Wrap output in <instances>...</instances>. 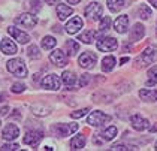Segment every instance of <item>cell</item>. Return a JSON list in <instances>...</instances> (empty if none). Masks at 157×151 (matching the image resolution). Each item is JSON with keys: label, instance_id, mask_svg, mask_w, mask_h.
Returning <instances> with one entry per match:
<instances>
[{"label": "cell", "instance_id": "1", "mask_svg": "<svg viewBox=\"0 0 157 151\" xmlns=\"http://www.w3.org/2000/svg\"><path fill=\"white\" fill-rule=\"evenodd\" d=\"M6 68H8V70L12 75L18 76V78H25L27 76V68H25L24 61L21 58H12V60H9L6 63Z\"/></svg>", "mask_w": 157, "mask_h": 151}, {"label": "cell", "instance_id": "2", "mask_svg": "<svg viewBox=\"0 0 157 151\" xmlns=\"http://www.w3.org/2000/svg\"><path fill=\"white\" fill-rule=\"evenodd\" d=\"M157 60V47L156 45H148L144 49V52L141 54V57L138 58V66H145V64H151Z\"/></svg>", "mask_w": 157, "mask_h": 151}, {"label": "cell", "instance_id": "3", "mask_svg": "<svg viewBox=\"0 0 157 151\" xmlns=\"http://www.w3.org/2000/svg\"><path fill=\"white\" fill-rule=\"evenodd\" d=\"M102 5L100 3H97V2H93V3H90L87 8H85V17H87V20H90V21H97V20H100L102 18Z\"/></svg>", "mask_w": 157, "mask_h": 151}, {"label": "cell", "instance_id": "4", "mask_svg": "<svg viewBox=\"0 0 157 151\" xmlns=\"http://www.w3.org/2000/svg\"><path fill=\"white\" fill-rule=\"evenodd\" d=\"M78 130V124L76 123H72V124H56L51 127V132L56 133L57 136H69L71 133L76 132Z\"/></svg>", "mask_w": 157, "mask_h": 151}, {"label": "cell", "instance_id": "5", "mask_svg": "<svg viewBox=\"0 0 157 151\" xmlns=\"http://www.w3.org/2000/svg\"><path fill=\"white\" fill-rule=\"evenodd\" d=\"M109 120H111V117L106 115L105 112L94 111V112H91V114L88 115V118H87V123H88V124H91V126H94V127H97V126L105 124V123H106V121H109Z\"/></svg>", "mask_w": 157, "mask_h": 151}, {"label": "cell", "instance_id": "6", "mask_svg": "<svg viewBox=\"0 0 157 151\" xmlns=\"http://www.w3.org/2000/svg\"><path fill=\"white\" fill-rule=\"evenodd\" d=\"M15 23L18 25H23L25 29H33L37 24V18L33 14H21L20 17L15 18Z\"/></svg>", "mask_w": 157, "mask_h": 151}, {"label": "cell", "instance_id": "7", "mask_svg": "<svg viewBox=\"0 0 157 151\" xmlns=\"http://www.w3.org/2000/svg\"><path fill=\"white\" fill-rule=\"evenodd\" d=\"M96 47L97 49H100L103 52H111L118 47V44H117V39H114V37H100Z\"/></svg>", "mask_w": 157, "mask_h": 151}, {"label": "cell", "instance_id": "8", "mask_svg": "<svg viewBox=\"0 0 157 151\" xmlns=\"http://www.w3.org/2000/svg\"><path fill=\"white\" fill-rule=\"evenodd\" d=\"M40 85H42V88H47V90H54V91H57V90L60 88V78H59L57 75H54V73L47 75V76L42 79Z\"/></svg>", "mask_w": 157, "mask_h": 151}, {"label": "cell", "instance_id": "9", "mask_svg": "<svg viewBox=\"0 0 157 151\" xmlns=\"http://www.w3.org/2000/svg\"><path fill=\"white\" fill-rule=\"evenodd\" d=\"M44 138V135H42V132H39V130H29L27 133H25L24 136V144L25 145H30V147H36L37 144L42 141Z\"/></svg>", "mask_w": 157, "mask_h": 151}, {"label": "cell", "instance_id": "10", "mask_svg": "<svg viewBox=\"0 0 157 151\" xmlns=\"http://www.w3.org/2000/svg\"><path fill=\"white\" fill-rule=\"evenodd\" d=\"M49 60L52 61V64H56L59 68H63V66L67 64V57H66V54L61 49H54L49 54Z\"/></svg>", "mask_w": 157, "mask_h": 151}, {"label": "cell", "instance_id": "11", "mask_svg": "<svg viewBox=\"0 0 157 151\" xmlns=\"http://www.w3.org/2000/svg\"><path fill=\"white\" fill-rule=\"evenodd\" d=\"M79 66L84 68V69H91L94 64H96V56L93 52H84L79 56V60H78Z\"/></svg>", "mask_w": 157, "mask_h": 151}, {"label": "cell", "instance_id": "12", "mask_svg": "<svg viewBox=\"0 0 157 151\" xmlns=\"http://www.w3.org/2000/svg\"><path fill=\"white\" fill-rule=\"evenodd\" d=\"M18 135H20V129L15 124H6L2 132V138L6 141H15L18 138Z\"/></svg>", "mask_w": 157, "mask_h": 151}, {"label": "cell", "instance_id": "13", "mask_svg": "<svg viewBox=\"0 0 157 151\" xmlns=\"http://www.w3.org/2000/svg\"><path fill=\"white\" fill-rule=\"evenodd\" d=\"M8 33L12 36L15 41H18L20 44H27L29 41H30V36L27 35V33H24V32H21L20 29H17V27H13V25H11V27H8Z\"/></svg>", "mask_w": 157, "mask_h": 151}, {"label": "cell", "instance_id": "14", "mask_svg": "<svg viewBox=\"0 0 157 151\" xmlns=\"http://www.w3.org/2000/svg\"><path fill=\"white\" fill-rule=\"evenodd\" d=\"M130 123H132L133 129H136V130H145V129L148 127V120L144 118V117H141L139 114H136V115H132L130 117Z\"/></svg>", "mask_w": 157, "mask_h": 151}, {"label": "cell", "instance_id": "15", "mask_svg": "<svg viewBox=\"0 0 157 151\" xmlns=\"http://www.w3.org/2000/svg\"><path fill=\"white\" fill-rule=\"evenodd\" d=\"M82 29V20L79 17H73L69 23L66 24V32L69 35H75L76 32H79Z\"/></svg>", "mask_w": 157, "mask_h": 151}, {"label": "cell", "instance_id": "16", "mask_svg": "<svg viewBox=\"0 0 157 151\" xmlns=\"http://www.w3.org/2000/svg\"><path fill=\"white\" fill-rule=\"evenodd\" d=\"M129 27V17L127 15H121L114 21V29L117 33H126Z\"/></svg>", "mask_w": 157, "mask_h": 151}, {"label": "cell", "instance_id": "17", "mask_svg": "<svg viewBox=\"0 0 157 151\" xmlns=\"http://www.w3.org/2000/svg\"><path fill=\"white\" fill-rule=\"evenodd\" d=\"M0 48H2V52L6 54V56H12V54L17 52V45L13 44L11 39H8V37H5V39L2 41Z\"/></svg>", "mask_w": 157, "mask_h": 151}, {"label": "cell", "instance_id": "18", "mask_svg": "<svg viewBox=\"0 0 157 151\" xmlns=\"http://www.w3.org/2000/svg\"><path fill=\"white\" fill-rule=\"evenodd\" d=\"M145 35V29L142 24H135L132 29V32H130V41L132 42H138V41H141Z\"/></svg>", "mask_w": 157, "mask_h": 151}, {"label": "cell", "instance_id": "19", "mask_svg": "<svg viewBox=\"0 0 157 151\" xmlns=\"http://www.w3.org/2000/svg\"><path fill=\"white\" fill-rule=\"evenodd\" d=\"M72 12H73L72 8H69L66 5H57V17L60 20H66L67 17L72 15Z\"/></svg>", "mask_w": 157, "mask_h": 151}, {"label": "cell", "instance_id": "20", "mask_svg": "<svg viewBox=\"0 0 157 151\" xmlns=\"http://www.w3.org/2000/svg\"><path fill=\"white\" fill-rule=\"evenodd\" d=\"M85 136L81 133V135H76L72 141H71V147H72V150H81V148H84L85 145Z\"/></svg>", "mask_w": 157, "mask_h": 151}, {"label": "cell", "instance_id": "21", "mask_svg": "<svg viewBox=\"0 0 157 151\" xmlns=\"http://www.w3.org/2000/svg\"><path fill=\"white\" fill-rule=\"evenodd\" d=\"M139 96H141L142 100H147V102H156L157 100V90L156 91H151V90H145V88H142V90L139 91Z\"/></svg>", "mask_w": 157, "mask_h": 151}, {"label": "cell", "instance_id": "22", "mask_svg": "<svg viewBox=\"0 0 157 151\" xmlns=\"http://www.w3.org/2000/svg\"><path fill=\"white\" fill-rule=\"evenodd\" d=\"M61 79H63V82L66 84V85H73L75 82H76V76H75V73L73 72H71V70H64L63 73H61Z\"/></svg>", "mask_w": 157, "mask_h": 151}, {"label": "cell", "instance_id": "23", "mask_svg": "<svg viewBox=\"0 0 157 151\" xmlns=\"http://www.w3.org/2000/svg\"><path fill=\"white\" fill-rule=\"evenodd\" d=\"M124 6H126V0H108V8L112 12H118Z\"/></svg>", "mask_w": 157, "mask_h": 151}, {"label": "cell", "instance_id": "24", "mask_svg": "<svg viewBox=\"0 0 157 151\" xmlns=\"http://www.w3.org/2000/svg\"><path fill=\"white\" fill-rule=\"evenodd\" d=\"M114 66H115V58L112 56H108V57H105L102 60V69H103V72H111L114 69Z\"/></svg>", "mask_w": 157, "mask_h": 151}, {"label": "cell", "instance_id": "25", "mask_svg": "<svg viewBox=\"0 0 157 151\" xmlns=\"http://www.w3.org/2000/svg\"><path fill=\"white\" fill-rule=\"evenodd\" d=\"M32 111H33V114L35 115H42V117H45V115H48L49 114V109L48 106H44V105H33L32 106Z\"/></svg>", "mask_w": 157, "mask_h": 151}, {"label": "cell", "instance_id": "26", "mask_svg": "<svg viewBox=\"0 0 157 151\" xmlns=\"http://www.w3.org/2000/svg\"><path fill=\"white\" fill-rule=\"evenodd\" d=\"M66 49H67V54L69 56H75L79 51V45L76 44V41L69 39V41H66Z\"/></svg>", "mask_w": 157, "mask_h": 151}, {"label": "cell", "instance_id": "27", "mask_svg": "<svg viewBox=\"0 0 157 151\" xmlns=\"http://www.w3.org/2000/svg\"><path fill=\"white\" fill-rule=\"evenodd\" d=\"M157 84V66L151 68L148 70V79H147V85L151 87V85H156Z\"/></svg>", "mask_w": 157, "mask_h": 151}, {"label": "cell", "instance_id": "28", "mask_svg": "<svg viewBox=\"0 0 157 151\" xmlns=\"http://www.w3.org/2000/svg\"><path fill=\"white\" fill-rule=\"evenodd\" d=\"M94 36H96V32H93V30H87L84 32L82 35H79V41H82L84 44H91L93 41H94Z\"/></svg>", "mask_w": 157, "mask_h": 151}, {"label": "cell", "instance_id": "29", "mask_svg": "<svg viewBox=\"0 0 157 151\" xmlns=\"http://www.w3.org/2000/svg\"><path fill=\"white\" fill-rule=\"evenodd\" d=\"M102 136H103L105 141H112L117 136V127H115V126H109V127L102 133Z\"/></svg>", "mask_w": 157, "mask_h": 151}, {"label": "cell", "instance_id": "30", "mask_svg": "<svg viewBox=\"0 0 157 151\" xmlns=\"http://www.w3.org/2000/svg\"><path fill=\"white\" fill-rule=\"evenodd\" d=\"M56 45H57V41L52 36H45L44 41H42V48L44 49H52Z\"/></svg>", "mask_w": 157, "mask_h": 151}, {"label": "cell", "instance_id": "31", "mask_svg": "<svg viewBox=\"0 0 157 151\" xmlns=\"http://www.w3.org/2000/svg\"><path fill=\"white\" fill-rule=\"evenodd\" d=\"M138 15H139V18H142V20H148V18L151 17V9H150L147 5H141V6L138 8Z\"/></svg>", "mask_w": 157, "mask_h": 151}, {"label": "cell", "instance_id": "32", "mask_svg": "<svg viewBox=\"0 0 157 151\" xmlns=\"http://www.w3.org/2000/svg\"><path fill=\"white\" fill-rule=\"evenodd\" d=\"M27 56L30 58H33V60H37V58H40V51H39V48L36 45H30L27 48Z\"/></svg>", "mask_w": 157, "mask_h": 151}, {"label": "cell", "instance_id": "33", "mask_svg": "<svg viewBox=\"0 0 157 151\" xmlns=\"http://www.w3.org/2000/svg\"><path fill=\"white\" fill-rule=\"evenodd\" d=\"M111 18L109 17H103L102 20H100V25H99V30L100 32H106V30H109V25H111Z\"/></svg>", "mask_w": 157, "mask_h": 151}, {"label": "cell", "instance_id": "34", "mask_svg": "<svg viewBox=\"0 0 157 151\" xmlns=\"http://www.w3.org/2000/svg\"><path fill=\"white\" fill-rule=\"evenodd\" d=\"M88 112H90V109H88V108H84V109H78V111L72 112V114H71V117H72V118H76V120H78V118H81V117L87 115Z\"/></svg>", "mask_w": 157, "mask_h": 151}, {"label": "cell", "instance_id": "35", "mask_svg": "<svg viewBox=\"0 0 157 151\" xmlns=\"http://www.w3.org/2000/svg\"><path fill=\"white\" fill-rule=\"evenodd\" d=\"M112 150H115V151H120V150L129 151V150H135V147H133V145H127V144H115V145H112Z\"/></svg>", "mask_w": 157, "mask_h": 151}, {"label": "cell", "instance_id": "36", "mask_svg": "<svg viewBox=\"0 0 157 151\" xmlns=\"http://www.w3.org/2000/svg\"><path fill=\"white\" fill-rule=\"evenodd\" d=\"M11 90H12V93H17V94L23 93V91L25 90V85H24V84H21V82H15Z\"/></svg>", "mask_w": 157, "mask_h": 151}, {"label": "cell", "instance_id": "37", "mask_svg": "<svg viewBox=\"0 0 157 151\" xmlns=\"http://www.w3.org/2000/svg\"><path fill=\"white\" fill-rule=\"evenodd\" d=\"M18 148H20L18 144H5L0 150L2 151H15V150H18Z\"/></svg>", "mask_w": 157, "mask_h": 151}, {"label": "cell", "instance_id": "38", "mask_svg": "<svg viewBox=\"0 0 157 151\" xmlns=\"http://www.w3.org/2000/svg\"><path fill=\"white\" fill-rule=\"evenodd\" d=\"M90 75L88 73H84V75H81V81H79V87H85L88 82H90Z\"/></svg>", "mask_w": 157, "mask_h": 151}, {"label": "cell", "instance_id": "39", "mask_svg": "<svg viewBox=\"0 0 157 151\" xmlns=\"http://www.w3.org/2000/svg\"><path fill=\"white\" fill-rule=\"evenodd\" d=\"M8 112H9V108H8V106H3V108H0V115H2V117L8 115Z\"/></svg>", "mask_w": 157, "mask_h": 151}, {"label": "cell", "instance_id": "40", "mask_svg": "<svg viewBox=\"0 0 157 151\" xmlns=\"http://www.w3.org/2000/svg\"><path fill=\"white\" fill-rule=\"evenodd\" d=\"M81 0H67V3H71V5H76V3H79Z\"/></svg>", "mask_w": 157, "mask_h": 151}, {"label": "cell", "instance_id": "41", "mask_svg": "<svg viewBox=\"0 0 157 151\" xmlns=\"http://www.w3.org/2000/svg\"><path fill=\"white\" fill-rule=\"evenodd\" d=\"M127 61H129V58H127V57H123V58L120 60V63H121V64H124V63H127Z\"/></svg>", "mask_w": 157, "mask_h": 151}, {"label": "cell", "instance_id": "42", "mask_svg": "<svg viewBox=\"0 0 157 151\" xmlns=\"http://www.w3.org/2000/svg\"><path fill=\"white\" fill-rule=\"evenodd\" d=\"M148 2H150V3H151L154 8H157V0H148Z\"/></svg>", "mask_w": 157, "mask_h": 151}, {"label": "cell", "instance_id": "43", "mask_svg": "<svg viewBox=\"0 0 157 151\" xmlns=\"http://www.w3.org/2000/svg\"><path fill=\"white\" fill-rule=\"evenodd\" d=\"M45 2H47V3H49V5H52V3H56L57 0H45Z\"/></svg>", "mask_w": 157, "mask_h": 151}, {"label": "cell", "instance_id": "44", "mask_svg": "<svg viewBox=\"0 0 157 151\" xmlns=\"http://www.w3.org/2000/svg\"><path fill=\"white\" fill-rule=\"evenodd\" d=\"M150 132H157V124L154 126V127H151V129H150Z\"/></svg>", "mask_w": 157, "mask_h": 151}, {"label": "cell", "instance_id": "45", "mask_svg": "<svg viewBox=\"0 0 157 151\" xmlns=\"http://www.w3.org/2000/svg\"><path fill=\"white\" fill-rule=\"evenodd\" d=\"M156 150H157V142H156Z\"/></svg>", "mask_w": 157, "mask_h": 151}, {"label": "cell", "instance_id": "46", "mask_svg": "<svg viewBox=\"0 0 157 151\" xmlns=\"http://www.w3.org/2000/svg\"><path fill=\"white\" fill-rule=\"evenodd\" d=\"M0 124H2V123H0Z\"/></svg>", "mask_w": 157, "mask_h": 151}]
</instances>
